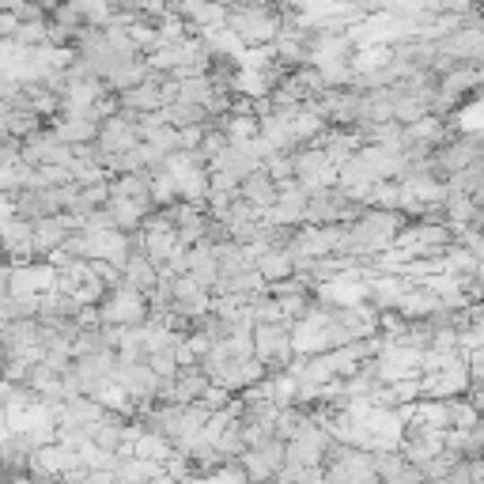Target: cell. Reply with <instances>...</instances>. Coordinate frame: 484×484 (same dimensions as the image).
Masks as SVG:
<instances>
[{
  "instance_id": "obj_4",
  "label": "cell",
  "mask_w": 484,
  "mask_h": 484,
  "mask_svg": "<svg viewBox=\"0 0 484 484\" xmlns=\"http://www.w3.org/2000/svg\"><path fill=\"white\" fill-rule=\"evenodd\" d=\"M458 125H462L465 133H484V102L465 106V110L458 114Z\"/></svg>"
},
{
  "instance_id": "obj_1",
  "label": "cell",
  "mask_w": 484,
  "mask_h": 484,
  "mask_svg": "<svg viewBox=\"0 0 484 484\" xmlns=\"http://www.w3.org/2000/svg\"><path fill=\"white\" fill-rule=\"evenodd\" d=\"M99 314H102L106 326H136V321L148 318L145 292L129 288V284H121V288H110V292H106V303H102Z\"/></svg>"
},
{
  "instance_id": "obj_3",
  "label": "cell",
  "mask_w": 484,
  "mask_h": 484,
  "mask_svg": "<svg viewBox=\"0 0 484 484\" xmlns=\"http://www.w3.org/2000/svg\"><path fill=\"white\" fill-rule=\"evenodd\" d=\"M239 197L242 201H250L254 208H273L280 201V182L273 174H265V171H254L246 178V182L239 186Z\"/></svg>"
},
{
  "instance_id": "obj_2",
  "label": "cell",
  "mask_w": 484,
  "mask_h": 484,
  "mask_svg": "<svg viewBox=\"0 0 484 484\" xmlns=\"http://www.w3.org/2000/svg\"><path fill=\"white\" fill-rule=\"evenodd\" d=\"M53 288H57V273L49 265H27L8 277V292H15V295H42Z\"/></svg>"
}]
</instances>
